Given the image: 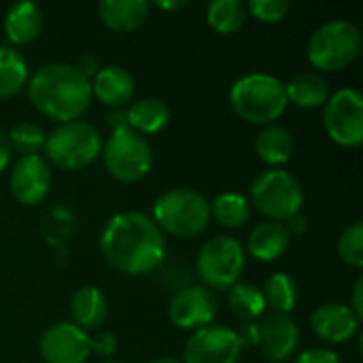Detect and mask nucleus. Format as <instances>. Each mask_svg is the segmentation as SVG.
I'll return each instance as SVG.
<instances>
[{
    "instance_id": "f257e3e1",
    "label": "nucleus",
    "mask_w": 363,
    "mask_h": 363,
    "mask_svg": "<svg viewBox=\"0 0 363 363\" xmlns=\"http://www.w3.org/2000/svg\"><path fill=\"white\" fill-rule=\"evenodd\" d=\"M100 251L115 270L140 277L153 272L164 262L166 238L149 215L123 211L113 215L104 225Z\"/></svg>"
},
{
    "instance_id": "f03ea898",
    "label": "nucleus",
    "mask_w": 363,
    "mask_h": 363,
    "mask_svg": "<svg viewBox=\"0 0 363 363\" xmlns=\"http://www.w3.org/2000/svg\"><path fill=\"white\" fill-rule=\"evenodd\" d=\"M28 98L53 121H77L91 102V83L79 66L51 62L28 79Z\"/></svg>"
},
{
    "instance_id": "7ed1b4c3",
    "label": "nucleus",
    "mask_w": 363,
    "mask_h": 363,
    "mask_svg": "<svg viewBox=\"0 0 363 363\" xmlns=\"http://www.w3.org/2000/svg\"><path fill=\"white\" fill-rule=\"evenodd\" d=\"M234 113L253 125L274 123L287 108L285 83L270 72H249L234 81L230 89Z\"/></svg>"
},
{
    "instance_id": "20e7f679",
    "label": "nucleus",
    "mask_w": 363,
    "mask_h": 363,
    "mask_svg": "<svg viewBox=\"0 0 363 363\" xmlns=\"http://www.w3.org/2000/svg\"><path fill=\"white\" fill-rule=\"evenodd\" d=\"M155 225L177 238L198 236L211 221V202L196 189L177 187L153 202Z\"/></svg>"
},
{
    "instance_id": "39448f33",
    "label": "nucleus",
    "mask_w": 363,
    "mask_h": 363,
    "mask_svg": "<svg viewBox=\"0 0 363 363\" xmlns=\"http://www.w3.org/2000/svg\"><path fill=\"white\" fill-rule=\"evenodd\" d=\"M362 51V32L349 19L321 23L306 45L308 62L323 72H338L351 66Z\"/></svg>"
},
{
    "instance_id": "423d86ee",
    "label": "nucleus",
    "mask_w": 363,
    "mask_h": 363,
    "mask_svg": "<svg viewBox=\"0 0 363 363\" xmlns=\"http://www.w3.org/2000/svg\"><path fill=\"white\" fill-rule=\"evenodd\" d=\"M253 206L270 221H289L300 215L304 204L302 183L283 168H270L255 177L251 183Z\"/></svg>"
},
{
    "instance_id": "0eeeda50",
    "label": "nucleus",
    "mask_w": 363,
    "mask_h": 363,
    "mask_svg": "<svg viewBox=\"0 0 363 363\" xmlns=\"http://www.w3.org/2000/svg\"><path fill=\"white\" fill-rule=\"evenodd\" d=\"M47 160L62 170H81L89 166L102 151L100 132L87 121H68L60 123L45 138Z\"/></svg>"
},
{
    "instance_id": "6e6552de",
    "label": "nucleus",
    "mask_w": 363,
    "mask_h": 363,
    "mask_svg": "<svg viewBox=\"0 0 363 363\" xmlns=\"http://www.w3.org/2000/svg\"><path fill=\"white\" fill-rule=\"evenodd\" d=\"M102 162L108 174L121 183H136L153 168V149L149 140L132 128H115L102 145Z\"/></svg>"
},
{
    "instance_id": "1a4fd4ad",
    "label": "nucleus",
    "mask_w": 363,
    "mask_h": 363,
    "mask_svg": "<svg viewBox=\"0 0 363 363\" xmlns=\"http://www.w3.org/2000/svg\"><path fill=\"white\" fill-rule=\"evenodd\" d=\"M247 266L245 247L232 236H215L200 247L196 270L204 287L211 291H228L234 287Z\"/></svg>"
},
{
    "instance_id": "9d476101",
    "label": "nucleus",
    "mask_w": 363,
    "mask_h": 363,
    "mask_svg": "<svg viewBox=\"0 0 363 363\" xmlns=\"http://www.w3.org/2000/svg\"><path fill=\"white\" fill-rule=\"evenodd\" d=\"M323 128L340 147H359L363 140V98L355 87H340L323 104Z\"/></svg>"
},
{
    "instance_id": "9b49d317",
    "label": "nucleus",
    "mask_w": 363,
    "mask_h": 363,
    "mask_svg": "<svg viewBox=\"0 0 363 363\" xmlns=\"http://www.w3.org/2000/svg\"><path fill=\"white\" fill-rule=\"evenodd\" d=\"M242 345L236 330L225 325H206L196 330L185 345L183 363H236Z\"/></svg>"
},
{
    "instance_id": "f8f14e48",
    "label": "nucleus",
    "mask_w": 363,
    "mask_h": 363,
    "mask_svg": "<svg viewBox=\"0 0 363 363\" xmlns=\"http://www.w3.org/2000/svg\"><path fill=\"white\" fill-rule=\"evenodd\" d=\"M219 300L215 291H211L204 285H191L170 300L168 317L179 330H202L206 325H213V319L217 317Z\"/></svg>"
},
{
    "instance_id": "ddd939ff",
    "label": "nucleus",
    "mask_w": 363,
    "mask_h": 363,
    "mask_svg": "<svg viewBox=\"0 0 363 363\" xmlns=\"http://www.w3.org/2000/svg\"><path fill=\"white\" fill-rule=\"evenodd\" d=\"M38 351L45 363H85L91 353L89 334L70 321H60L43 332Z\"/></svg>"
},
{
    "instance_id": "4468645a",
    "label": "nucleus",
    "mask_w": 363,
    "mask_h": 363,
    "mask_svg": "<svg viewBox=\"0 0 363 363\" xmlns=\"http://www.w3.org/2000/svg\"><path fill=\"white\" fill-rule=\"evenodd\" d=\"M51 166L40 155H23L15 162L9 174V187L17 202L32 206L38 204L51 187Z\"/></svg>"
},
{
    "instance_id": "2eb2a0df",
    "label": "nucleus",
    "mask_w": 363,
    "mask_h": 363,
    "mask_svg": "<svg viewBox=\"0 0 363 363\" xmlns=\"http://www.w3.org/2000/svg\"><path fill=\"white\" fill-rule=\"evenodd\" d=\"M257 325H259L257 347L268 362H287L296 353V347L300 342V330L289 315L274 313Z\"/></svg>"
},
{
    "instance_id": "dca6fc26",
    "label": "nucleus",
    "mask_w": 363,
    "mask_h": 363,
    "mask_svg": "<svg viewBox=\"0 0 363 363\" xmlns=\"http://www.w3.org/2000/svg\"><path fill=\"white\" fill-rule=\"evenodd\" d=\"M311 330L323 342L342 345L357 336L359 317L342 302H328L311 315Z\"/></svg>"
},
{
    "instance_id": "f3484780",
    "label": "nucleus",
    "mask_w": 363,
    "mask_h": 363,
    "mask_svg": "<svg viewBox=\"0 0 363 363\" xmlns=\"http://www.w3.org/2000/svg\"><path fill=\"white\" fill-rule=\"evenodd\" d=\"M89 83H91V96L111 108H121L125 102L132 100L134 89H136L132 72L117 64L98 68L94 74V81Z\"/></svg>"
},
{
    "instance_id": "a211bd4d",
    "label": "nucleus",
    "mask_w": 363,
    "mask_h": 363,
    "mask_svg": "<svg viewBox=\"0 0 363 363\" xmlns=\"http://www.w3.org/2000/svg\"><path fill=\"white\" fill-rule=\"evenodd\" d=\"M291 242V232L285 223L279 221H262L257 223L247 238V253L259 262L279 259Z\"/></svg>"
},
{
    "instance_id": "6ab92c4d",
    "label": "nucleus",
    "mask_w": 363,
    "mask_h": 363,
    "mask_svg": "<svg viewBox=\"0 0 363 363\" xmlns=\"http://www.w3.org/2000/svg\"><path fill=\"white\" fill-rule=\"evenodd\" d=\"M255 153L264 164L281 168L283 164L291 162L296 153L294 134L279 123L264 125L259 134L255 136Z\"/></svg>"
},
{
    "instance_id": "aec40b11",
    "label": "nucleus",
    "mask_w": 363,
    "mask_h": 363,
    "mask_svg": "<svg viewBox=\"0 0 363 363\" xmlns=\"http://www.w3.org/2000/svg\"><path fill=\"white\" fill-rule=\"evenodd\" d=\"M149 0H102L98 13L104 26L115 32H132L149 17Z\"/></svg>"
},
{
    "instance_id": "412c9836",
    "label": "nucleus",
    "mask_w": 363,
    "mask_h": 363,
    "mask_svg": "<svg viewBox=\"0 0 363 363\" xmlns=\"http://www.w3.org/2000/svg\"><path fill=\"white\" fill-rule=\"evenodd\" d=\"M43 28V11L34 2H17L4 15V32L13 45L32 43Z\"/></svg>"
},
{
    "instance_id": "4be33fe9",
    "label": "nucleus",
    "mask_w": 363,
    "mask_h": 363,
    "mask_svg": "<svg viewBox=\"0 0 363 363\" xmlns=\"http://www.w3.org/2000/svg\"><path fill=\"white\" fill-rule=\"evenodd\" d=\"M170 121V106L153 96L140 98L125 108V123L138 134H157Z\"/></svg>"
},
{
    "instance_id": "5701e85b",
    "label": "nucleus",
    "mask_w": 363,
    "mask_h": 363,
    "mask_svg": "<svg viewBox=\"0 0 363 363\" xmlns=\"http://www.w3.org/2000/svg\"><path fill=\"white\" fill-rule=\"evenodd\" d=\"M70 313H72L74 325L87 332L104 323L108 315V300L104 291L98 289L96 285H85L74 291L70 300Z\"/></svg>"
},
{
    "instance_id": "b1692460",
    "label": "nucleus",
    "mask_w": 363,
    "mask_h": 363,
    "mask_svg": "<svg viewBox=\"0 0 363 363\" xmlns=\"http://www.w3.org/2000/svg\"><path fill=\"white\" fill-rule=\"evenodd\" d=\"M285 94L287 102H294L302 108H317L328 102L330 83L319 72L306 70L298 72L296 77L289 79V83H285Z\"/></svg>"
},
{
    "instance_id": "393cba45",
    "label": "nucleus",
    "mask_w": 363,
    "mask_h": 363,
    "mask_svg": "<svg viewBox=\"0 0 363 363\" xmlns=\"http://www.w3.org/2000/svg\"><path fill=\"white\" fill-rule=\"evenodd\" d=\"M228 306L232 315L242 323L257 321L266 311L262 289L253 283H242V281H238L234 287L228 289Z\"/></svg>"
},
{
    "instance_id": "a878e982",
    "label": "nucleus",
    "mask_w": 363,
    "mask_h": 363,
    "mask_svg": "<svg viewBox=\"0 0 363 363\" xmlns=\"http://www.w3.org/2000/svg\"><path fill=\"white\" fill-rule=\"evenodd\" d=\"M249 17L247 4L242 0H213L206 4V21L219 34L238 32Z\"/></svg>"
},
{
    "instance_id": "bb28decb",
    "label": "nucleus",
    "mask_w": 363,
    "mask_h": 363,
    "mask_svg": "<svg viewBox=\"0 0 363 363\" xmlns=\"http://www.w3.org/2000/svg\"><path fill=\"white\" fill-rule=\"evenodd\" d=\"M28 83V62L13 47H0V98L19 94Z\"/></svg>"
},
{
    "instance_id": "cd10ccee",
    "label": "nucleus",
    "mask_w": 363,
    "mask_h": 363,
    "mask_svg": "<svg viewBox=\"0 0 363 363\" xmlns=\"http://www.w3.org/2000/svg\"><path fill=\"white\" fill-rule=\"evenodd\" d=\"M266 308L270 306L279 315H289L298 304V285L287 272H274L268 277L262 289Z\"/></svg>"
},
{
    "instance_id": "c85d7f7f",
    "label": "nucleus",
    "mask_w": 363,
    "mask_h": 363,
    "mask_svg": "<svg viewBox=\"0 0 363 363\" xmlns=\"http://www.w3.org/2000/svg\"><path fill=\"white\" fill-rule=\"evenodd\" d=\"M211 215L230 230L242 228L249 217H251V204L249 200L238 194V191H225L219 194L213 202H211Z\"/></svg>"
},
{
    "instance_id": "c756f323",
    "label": "nucleus",
    "mask_w": 363,
    "mask_h": 363,
    "mask_svg": "<svg viewBox=\"0 0 363 363\" xmlns=\"http://www.w3.org/2000/svg\"><path fill=\"white\" fill-rule=\"evenodd\" d=\"M6 138H9V147L15 149L17 153H21V157H23V155H38V151L45 147L47 136L40 125L21 121L9 130Z\"/></svg>"
},
{
    "instance_id": "7c9ffc66",
    "label": "nucleus",
    "mask_w": 363,
    "mask_h": 363,
    "mask_svg": "<svg viewBox=\"0 0 363 363\" xmlns=\"http://www.w3.org/2000/svg\"><path fill=\"white\" fill-rule=\"evenodd\" d=\"M338 257L353 266V268H362L363 266V223L355 221L349 228L342 230V234L338 236Z\"/></svg>"
},
{
    "instance_id": "2f4dec72",
    "label": "nucleus",
    "mask_w": 363,
    "mask_h": 363,
    "mask_svg": "<svg viewBox=\"0 0 363 363\" xmlns=\"http://www.w3.org/2000/svg\"><path fill=\"white\" fill-rule=\"evenodd\" d=\"M247 11L249 15H253L255 19L264 23H277L287 17V13L291 11V2L289 0H249Z\"/></svg>"
},
{
    "instance_id": "473e14b6",
    "label": "nucleus",
    "mask_w": 363,
    "mask_h": 363,
    "mask_svg": "<svg viewBox=\"0 0 363 363\" xmlns=\"http://www.w3.org/2000/svg\"><path fill=\"white\" fill-rule=\"evenodd\" d=\"M294 363H342L338 353L332 351V349H323V347H317V349H308L304 353H300L296 357Z\"/></svg>"
},
{
    "instance_id": "72a5a7b5",
    "label": "nucleus",
    "mask_w": 363,
    "mask_h": 363,
    "mask_svg": "<svg viewBox=\"0 0 363 363\" xmlns=\"http://www.w3.org/2000/svg\"><path fill=\"white\" fill-rule=\"evenodd\" d=\"M89 351H94L100 357H111L117 351V338L108 332L96 334L94 338H89Z\"/></svg>"
},
{
    "instance_id": "f704fd0d",
    "label": "nucleus",
    "mask_w": 363,
    "mask_h": 363,
    "mask_svg": "<svg viewBox=\"0 0 363 363\" xmlns=\"http://www.w3.org/2000/svg\"><path fill=\"white\" fill-rule=\"evenodd\" d=\"M238 334V340L242 347H257V338H259V325L255 321L251 323H242L240 330L236 332Z\"/></svg>"
},
{
    "instance_id": "c9c22d12",
    "label": "nucleus",
    "mask_w": 363,
    "mask_h": 363,
    "mask_svg": "<svg viewBox=\"0 0 363 363\" xmlns=\"http://www.w3.org/2000/svg\"><path fill=\"white\" fill-rule=\"evenodd\" d=\"M362 291H363V279L359 277L355 281V287H353V304H351V311L362 319L363 317V300H362Z\"/></svg>"
},
{
    "instance_id": "e433bc0d",
    "label": "nucleus",
    "mask_w": 363,
    "mask_h": 363,
    "mask_svg": "<svg viewBox=\"0 0 363 363\" xmlns=\"http://www.w3.org/2000/svg\"><path fill=\"white\" fill-rule=\"evenodd\" d=\"M11 162V147H9V138H6V132L0 128V172L9 166Z\"/></svg>"
},
{
    "instance_id": "4c0bfd02",
    "label": "nucleus",
    "mask_w": 363,
    "mask_h": 363,
    "mask_svg": "<svg viewBox=\"0 0 363 363\" xmlns=\"http://www.w3.org/2000/svg\"><path fill=\"white\" fill-rule=\"evenodd\" d=\"M160 9H164V11H179V9H183V6H187V0H157L155 2Z\"/></svg>"
},
{
    "instance_id": "58836bf2",
    "label": "nucleus",
    "mask_w": 363,
    "mask_h": 363,
    "mask_svg": "<svg viewBox=\"0 0 363 363\" xmlns=\"http://www.w3.org/2000/svg\"><path fill=\"white\" fill-rule=\"evenodd\" d=\"M151 363H183L179 359H172V357H160V359H153Z\"/></svg>"
},
{
    "instance_id": "ea45409f",
    "label": "nucleus",
    "mask_w": 363,
    "mask_h": 363,
    "mask_svg": "<svg viewBox=\"0 0 363 363\" xmlns=\"http://www.w3.org/2000/svg\"><path fill=\"white\" fill-rule=\"evenodd\" d=\"M102 363H117V362H102Z\"/></svg>"
}]
</instances>
